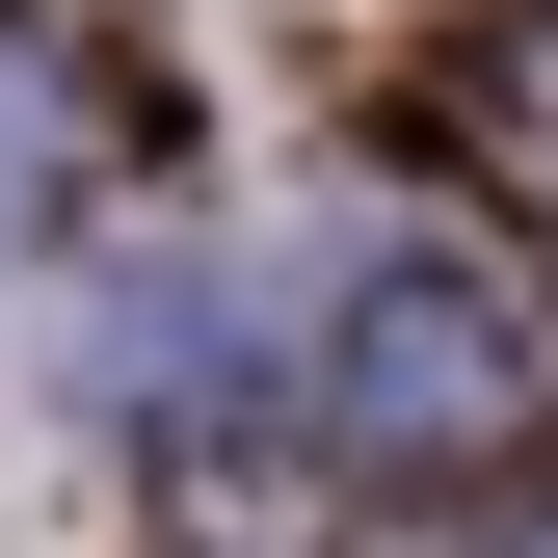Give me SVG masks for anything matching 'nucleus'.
<instances>
[{
  "label": "nucleus",
  "mask_w": 558,
  "mask_h": 558,
  "mask_svg": "<svg viewBox=\"0 0 558 558\" xmlns=\"http://www.w3.org/2000/svg\"><path fill=\"white\" fill-rule=\"evenodd\" d=\"M27 214H53V81L0 53V240H27Z\"/></svg>",
  "instance_id": "nucleus-1"
}]
</instances>
